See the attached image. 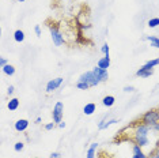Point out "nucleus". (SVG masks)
Segmentation results:
<instances>
[{"label":"nucleus","mask_w":159,"mask_h":158,"mask_svg":"<svg viewBox=\"0 0 159 158\" xmlns=\"http://www.w3.org/2000/svg\"><path fill=\"white\" fill-rule=\"evenodd\" d=\"M57 127H59L60 128V130H64V128H66L67 127V124H66V121H61V123H59V124H57Z\"/></svg>","instance_id":"nucleus-33"},{"label":"nucleus","mask_w":159,"mask_h":158,"mask_svg":"<svg viewBox=\"0 0 159 158\" xmlns=\"http://www.w3.org/2000/svg\"><path fill=\"white\" fill-rule=\"evenodd\" d=\"M155 147H159V138H158V141L155 142Z\"/></svg>","instance_id":"nucleus-37"},{"label":"nucleus","mask_w":159,"mask_h":158,"mask_svg":"<svg viewBox=\"0 0 159 158\" xmlns=\"http://www.w3.org/2000/svg\"><path fill=\"white\" fill-rule=\"evenodd\" d=\"M2 70H3V72H4L7 77H12V75H15V67L12 66V64H7V66L4 67H2Z\"/></svg>","instance_id":"nucleus-18"},{"label":"nucleus","mask_w":159,"mask_h":158,"mask_svg":"<svg viewBox=\"0 0 159 158\" xmlns=\"http://www.w3.org/2000/svg\"><path fill=\"white\" fill-rule=\"evenodd\" d=\"M93 72L95 74V77L98 78V81L102 83V82H106L107 79H109V72H107V70H103V68H99L98 66H95L93 68Z\"/></svg>","instance_id":"nucleus-8"},{"label":"nucleus","mask_w":159,"mask_h":158,"mask_svg":"<svg viewBox=\"0 0 159 158\" xmlns=\"http://www.w3.org/2000/svg\"><path fill=\"white\" fill-rule=\"evenodd\" d=\"M110 55H103L101 59H98V62H97V66L99 68H103V70H107V68L110 67Z\"/></svg>","instance_id":"nucleus-10"},{"label":"nucleus","mask_w":159,"mask_h":158,"mask_svg":"<svg viewBox=\"0 0 159 158\" xmlns=\"http://www.w3.org/2000/svg\"><path fill=\"white\" fill-rule=\"evenodd\" d=\"M109 118H111V112H107L106 114H105V116L102 117V118H101V120L98 121V124H97V127H98V130L101 131V128H102V125L105 124V123H106V121L107 120H109Z\"/></svg>","instance_id":"nucleus-21"},{"label":"nucleus","mask_w":159,"mask_h":158,"mask_svg":"<svg viewBox=\"0 0 159 158\" xmlns=\"http://www.w3.org/2000/svg\"><path fill=\"white\" fill-rule=\"evenodd\" d=\"M48 29H49V33H50V38H52L53 44L56 46H63L66 44V37H64L63 31L60 30V27L57 26L56 23L50 22L48 25Z\"/></svg>","instance_id":"nucleus-2"},{"label":"nucleus","mask_w":159,"mask_h":158,"mask_svg":"<svg viewBox=\"0 0 159 158\" xmlns=\"http://www.w3.org/2000/svg\"><path fill=\"white\" fill-rule=\"evenodd\" d=\"M56 127H57V124L55 123V121H50V123H46V124L44 125L45 131H52V130H55Z\"/></svg>","instance_id":"nucleus-26"},{"label":"nucleus","mask_w":159,"mask_h":158,"mask_svg":"<svg viewBox=\"0 0 159 158\" xmlns=\"http://www.w3.org/2000/svg\"><path fill=\"white\" fill-rule=\"evenodd\" d=\"M14 93H15V86H14V85H10L8 87H7V95H12Z\"/></svg>","instance_id":"nucleus-30"},{"label":"nucleus","mask_w":159,"mask_h":158,"mask_svg":"<svg viewBox=\"0 0 159 158\" xmlns=\"http://www.w3.org/2000/svg\"><path fill=\"white\" fill-rule=\"evenodd\" d=\"M33 158H38V157H33Z\"/></svg>","instance_id":"nucleus-39"},{"label":"nucleus","mask_w":159,"mask_h":158,"mask_svg":"<svg viewBox=\"0 0 159 158\" xmlns=\"http://www.w3.org/2000/svg\"><path fill=\"white\" fill-rule=\"evenodd\" d=\"M159 66V57H157V59H151V60H148V62H146L143 64V68H146V70H154L155 67H158Z\"/></svg>","instance_id":"nucleus-16"},{"label":"nucleus","mask_w":159,"mask_h":158,"mask_svg":"<svg viewBox=\"0 0 159 158\" xmlns=\"http://www.w3.org/2000/svg\"><path fill=\"white\" fill-rule=\"evenodd\" d=\"M140 123L148 125V127H151V125L159 123V108H152V109L147 110V112H144L142 116L139 118Z\"/></svg>","instance_id":"nucleus-3"},{"label":"nucleus","mask_w":159,"mask_h":158,"mask_svg":"<svg viewBox=\"0 0 159 158\" xmlns=\"http://www.w3.org/2000/svg\"><path fill=\"white\" fill-rule=\"evenodd\" d=\"M95 112H97V104L89 102L83 106V113H84L86 116H91V114H94Z\"/></svg>","instance_id":"nucleus-12"},{"label":"nucleus","mask_w":159,"mask_h":158,"mask_svg":"<svg viewBox=\"0 0 159 158\" xmlns=\"http://www.w3.org/2000/svg\"><path fill=\"white\" fill-rule=\"evenodd\" d=\"M117 123H120V120L118 118H116V117H111V118H109V120L106 121L103 125H102V128H101V131H103V130H107L109 127H111L113 124H117Z\"/></svg>","instance_id":"nucleus-20"},{"label":"nucleus","mask_w":159,"mask_h":158,"mask_svg":"<svg viewBox=\"0 0 159 158\" xmlns=\"http://www.w3.org/2000/svg\"><path fill=\"white\" fill-rule=\"evenodd\" d=\"M34 33H35L37 37H41V35H42V29H41L39 25H35V26H34Z\"/></svg>","instance_id":"nucleus-28"},{"label":"nucleus","mask_w":159,"mask_h":158,"mask_svg":"<svg viewBox=\"0 0 159 158\" xmlns=\"http://www.w3.org/2000/svg\"><path fill=\"white\" fill-rule=\"evenodd\" d=\"M63 82H64V78H61V77L55 78V79H50V81H48V83H46V86H45V91L46 93L56 91L57 89L63 85Z\"/></svg>","instance_id":"nucleus-6"},{"label":"nucleus","mask_w":159,"mask_h":158,"mask_svg":"<svg viewBox=\"0 0 159 158\" xmlns=\"http://www.w3.org/2000/svg\"><path fill=\"white\" fill-rule=\"evenodd\" d=\"M41 121H42V117H37L34 120V124H41Z\"/></svg>","instance_id":"nucleus-35"},{"label":"nucleus","mask_w":159,"mask_h":158,"mask_svg":"<svg viewBox=\"0 0 159 158\" xmlns=\"http://www.w3.org/2000/svg\"><path fill=\"white\" fill-rule=\"evenodd\" d=\"M154 75V70H146V68H143V67H140L139 70L136 71V77L137 78H150V77H152Z\"/></svg>","instance_id":"nucleus-13"},{"label":"nucleus","mask_w":159,"mask_h":158,"mask_svg":"<svg viewBox=\"0 0 159 158\" xmlns=\"http://www.w3.org/2000/svg\"><path fill=\"white\" fill-rule=\"evenodd\" d=\"M25 38H26V35H25V31L22 30V29H18V30L14 31V40H15L16 42H23Z\"/></svg>","instance_id":"nucleus-17"},{"label":"nucleus","mask_w":159,"mask_h":158,"mask_svg":"<svg viewBox=\"0 0 159 158\" xmlns=\"http://www.w3.org/2000/svg\"><path fill=\"white\" fill-rule=\"evenodd\" d=\"M150 130H151V132H154V134L159 135V123L154 124V125H151V127H150Z\"/></svg>","instance_id":"nucleus-29"},{"label":"nucleus","mask_w":159,"mask_h":158,"mask_svg":"<svg viewBox=\"0 0 159 158\" xmlns=\"http://www.w3.org/2000/svg\"><path fill=\"white\" fill-rule=\"evenodd\" d=\"M146 40L150 42L152 48L159 49V37H157V35H147Z\"/></svg>","instance_id":"nucleus-19"},{"label":"nucleus","mask_w":159,"mask_h":158,"mask_svg":"<svg viewBox=\"0 0 159 158\" xmlns=\"http://www.w3.org/2000/svg\"><path fill=\"white\" fill-rule=\"evenodd\" d=\"M78 90H89L90 89V85L89 83H84V82H80V81H76V83H75Z\"/></svg>","instance_id":"nucleus-23"},{"label":"nucleus","mask_w":159,"mask_h":158,"mask_svg":"<svg viewBox=\"0 0 159 158\" xmlns=\"http://www.w3.org/2000/svg\"><path fill=\"white\" fill-rule=\"evenodd\" d=\"M122 91H124V93H135V91H136V89H135V86L126 85V86H124V89H122Z\"/></svg>","instance_id":"nucleus-27"},{"label":"nucleus","mask_w":159,"mask_h":158,"mask_svg":"<svg viewBox=\"0 0 159 158\" xmlns=\"http://www.w3.org/2000/svg\"><path fill=\"white\" fill-rule=\"evenodd\" d=\"M114 104H116V97L114 95L107 94V95H105L102 98V105L106 106V108H111Z\"/></svg>","instance_id":"nucleus-15"},{"label":"nucleus","mask_w":159,"mask_h":158,"mask_svg":"<svg viewBox=\"0 0 159 158\" xmlns=\"http://www.w3.org/2000/svg\"><path fill=\"white\" fill-rule=\"evenodd\" d=\"M78 81L84 82V83H89L90 87H97V86L101 83V82L98 81V78L95 77V74L93 72V70L91 71H86V72L80 74V77L78 78Z\"/></svg>","instance_id":"nucleus-4"},{"label":"nucleus","mask_w":159,"mask_h":158,"mask_svg":"<svg viewBox=\"0 0 159 158\" xmlns=\"http://www.w3.org/2000/svg\"><path fill=\"white\" fill-rule=\"evenodd\" d=\"M150 127L140 121H137V124H135V130L132 132V141L133 143L139 145L140 147L146 149L150 146Z\"/></svg>","instance_id":"nucleus-1"},{"label":"nucleus","mask_w":159,"mask_h":158,"mask_svg":"<svg viewBox=\"0 0 159 158\" xmlns=\"http://www.w3.org/2000/svg\"><path fill=\"white\" fill-rule=\"evenodd\" d=\"M101 52H102L103 55H110V46L107 42H105V44L101 46Z\"/></svg>","instance_id":"nucleus-25"},{"label":"nucleus","mask_w":159,"mask_h":158,"mask_svg":"<svg viewBox=\"0 0 159 158\" xmlns=\"http://www.w3.org/2000/svg\"><path fill=\"white\" fill-rule=\"evenodd\" d=\"M148 158H159V157L157 156V154H155L154 150H151V151L148 153Z\"/></svg>","instance_id":"nucleus-34"},{"label":"nucleus","mask_w":159,"mask_h":158,"mask_svg":"<svg viewBox=\"0 0 159 158\" xmlns=\"http://www.w3.org/2000/svg\"><path fill=\"white\" fill-rule=\"evenodd\" d=\"M98 143L97 142H93L91 145L89 146L87 151H86V158H95L97 157V150H98Z\"/></svg>","instance_id":"nucleus-11"},{"label":"nucleus","mask_w":159,"mask_h":158,"mask_svg":"<svg viewBox=\"0 0 159 158\" xmlns=\"http://www.w3.org/2000/svg\"><path fill=\"white\" fill-rule=\"evenodd\" d=\"M29 125H30V121L27 118H19V120H16L14 123V130L16 132H26Z\"/></svg>","instance_id":"nucleus-7"},{"label":"nucleus","mask_w":159,"mask_h":158,"mask_svg":"<svg viewBox=\"0 0 159 158\" xmlns=\"http://www.w3.org/2000/svg\"><path fill=\"white\" fill-rule=\"evenodd\" d=\"M132 158H148V154L144 153L143 147L133 143L132 145Z\"/></svg>","instance_id":"nucleus-9"},{"label":"nucleus","mask_w":159,"mask_h":158,"mask_svg":"<svg viewBox=\"0 0 159 158\" xmlns=\"http://www.w3.org/2000/svg\"><path fill=\"white\" fill-rule=\"evenodd\" d=\"M18 2H19V3H25V2H26V0H18Z\"/></svg>","instance_id":"nucleus-38"},{"label":"nucleus","mask_w":159,"mask_h":158,"mask_svg":"<svg viewBox=\"0 0 159 158\" xmlns=\"http://www.w3.org/2000/svg\"><path fill=\"white\" fill-rule=\"evenodd\" d=\"M7 64H10L8 60H7L6 57H0V67H4V66H7Z\"/></svg>","instance_id":"nucleus-32"},{"label":"nucleus","mask_w":159,"mask_h":158,"mask_svg":"<svg viewBox=\"0 0 159 158\" xmlns=\"http://www.w3.org/2000/svg\"><path fill=\"white\" fill-rule=\"evenodd\" d=\"M19 105H20V101H19V98H16V97L10 98V101L7 102V108H8V110H11V112H15L18 108H19Z\"/></svg>","instance_id":"nucleus-14"},{"label":"nucleus","mask_w":159,"mask_h":158,"mask_svg":"<svg viewBox=\"0 0 159 158\" xmlns=\"http://www.w3.org/2000/svg\"><path fill=\"white\" fill-rule=\"evenodd\" d=\"M152 150H154V151H155V154H157V156L159 157V147H154V149H152Z\"/></svg>","instance_id":"nucleus-36"},{"label":"nucleus","mask_w":159,"mask_h":158,"mask_svg":"<svg viewBox=\"0 0 159 158\" xmlns=\"http://www.w3.org/2000/svg\"><path fill=\"white\" fill-rule=\"evenodd\" d=\"M147 26L150 29H155L159 26V18H151L147 21Z\"/></svg>","instance_id":"nucleus-22"},{"label":"nucleus","mask_w":159,"mask_h":158,"mask_svg":"<svg viewBox=\"0 0 159 158\" xmlns=\"http://www.w3.org/2000/svg\"><path fill=\"white\" fill-rule=\"evenodd\" d=\"M52 118L56 124H59L63 121V118H64V104H63V101H57L55 105H53Z\"/></svg>","instance_id":"nucleus-5"},{"label":"nucleus","mask_w":159,"mask_h":158,"mask_svg":"<svg viewBox=\"0 0 159 158\" xmlns=\"http://www.w3.org/2000/svg\"><path fill=\"white\" fill-rule=\"evenodd\" d=\"M61 157H63V154H61L60 151H53L49 156V158H61Z\"/></svg>","instance_id":"nucleus-31"},{"label":"nucleus","mask_w":159,"mask_h":158,"mask_svg":"<svg viewBox=\"0 0 159 158\" xmlns=\"http://www.w3.org/2000/svg\"><path fill=\"white\" fill-rule=\"evenodd\" d=\"M23 149H25V143L23 142H16L15 145H14V150H15L16 153L23 151Z\"/></svg>","instance_id":"nucleus-24"}]
</instances>
